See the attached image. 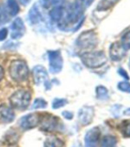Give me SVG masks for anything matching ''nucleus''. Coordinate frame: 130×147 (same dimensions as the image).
Listing matches in <instances>:
<instances>
[{
    "label": "nucleus",
    "instance_id": "f257e3e1",
    "mask_svg": "<svg viewBox=\"0 0 130 147\" xmlns=\"http://www.w3.org/2000/svg\"><path fill=\"white\" fill-rule=\"evenodd\" d=\"M10 77L16 82H23L28 79L29 69L25 61L18 59L12 61L9 66Z\"/></svg>",
    "mask_w": 130,
    "mask_h": 147
},
{
    "label": "nucleus",
    "instance_id": "f03ea898",
    "mask_svg": "<svg viewBox=\"0 0 130 147\" xmlns=\"http://www.w3.org/2000/svg\"><path fill=\"white\" fill-rule=\"evenodd\" d=\"M80 57L83 64L91 69L99 68L107 62V57L103 51L84 52Z\"/></svg>",
    "mask_w": 130,
    "mask_h": 147
},
{
    "label": "nucleus",
    "instance_id": "7ed1b4c3",
    "mask_svg": "<svg viewBox=\"0 0 130 147\" xmlns=\"http://www.w3.org/2000/svg\"><path fill=\"white\" fill-rule=\"evenodd\" d=\"M31 100V94L27 90H19L10 97L11 106L15 109L25 110L28 109Z\"/></svg>",
    "mask_w": 130,
    "mask_h": 147
},
{
    "label": "nucleus",
    "instance_id": "20e7f679",
    "mask_svg": "<svg viewBox=\"0 0 130 147\" xmlns=\"http://www.w3.org/2000/svg\"><path fill=\"white\" fill-rule=\"evenodd\" d=\"M76 44L82 49H92L97 44V34L93 31H85L80 34L76 40Z\"/></svg>",
    "mask_w": 130,
    "mask_h": 147
},
{
    "label": "nucleus",
    "instance_id": "39448f33",
    "mask_svg": "<svg viewBox=\"0 0 130 147\" xmlns=\"http://www.w3.org/2000/svg\"><path fill=\"white\" fill-rule=\"evenodd\" d=\"M49 66L51 73H59L63 67V59L59 50H50L48 52Z\"/></svg>",
    "mask_w": 130,
    "mask_h": 147
},
{
    "label": "nucleus",
    "instance_id": "423d86ee",
    "mask_svg": "<svg viewBox=\"0 0 130 147\" xmlns=\"http://www.w3.org/2000/svg\"><path fill=\"white\" fill-rule=\"evenodd\" d=\"M59 119L50 114L45 113L44 115H40V126L41 129L44 131H53L55 130L58 126H59Z\"/></svg>",
    "mask_w": 130,
    "mask_h": 147
},
{
    "label": "nucleus",
    "instance_id": "0eeeda50",
    "mask_svg": "<svg viewBox=\"0 0 130 147\" xmlns=\"http://www.w3.org/2000/svg\"><path fill=\"white\" fill-rule=\"evenodd\" d=\"M83 14V7L79 2H75L71 5L67 11V23H77L82 19Z\"/></svg>",
    "mask_w": 130,
    "mask_h": 147
},
{
    "label": "nucleus",
    "instance_id": "6e6552de",
    "mask_svg": "<svg viewBox=\"0 0 130 147\" xmlns=\"http://www.w3.org/2000/svg\"><path fill=\"white\" fill-rule=\"evenodd\" d=\"M32 73H33V78L35 80V83L36 85H41L44 83L46 89L50 88V81L48 79L49 78L48 73H47L44 67H43L42 65H36L33 68Z\"/></svg>",
    "mask_w": 130,
    "mask_h": 147
},
{
    "label": "nucleus",
    "instance_id": "1a4fd4ad",
    "mask_svg": "<svg viewBox=\"0 0 130 147\" xmlns=\"http://www.w3.org/2000/svg\"><path fill=\"white\" fill-rule=\"evenodd\" d=\"M40 122V115L38 113H32L20 118V126L23 129H29L36 127Z\"/></svg>",
    "mask_w": 130,
    "mask_h": 147
},
{
    "label": "nucleus",
    "instance_id": "9d476101",
    "mask_svg": "<svg viewBox=\"0 0 130 147\" xmlns=\"http://www.w3.org/2000/svg\"><path fill=\"white\" fill-rule=\"evenodd\" d=\"M100 137V130L97 127L90 129L85 135V147H97Z\"/></svg>",
    "mask_w": 130,
    "mask_h": 147
},
{
    "label": "nucleus",
    "instance_id": "9b49d317",
    "mask_svg": "<svg viewBox=\"0 0 130 147\" xmlns=\"http://www.w3.org/2000/svg\"><path fill=\"white\" fill-rule=\"evenodd\" d=\"M94 117V109L92 107H83L78 113V119L82 125H88L92 122Z\"/></svg>",
    "mask_w": 130,
    "mask_h": 147
},
{
    "label": "nucleus",
    "instance_id": "f8f14e48",
    "mask_svg": "<svg viewBox=\"0 0 130 147\" xmlns=\"http://www.w3.org/2000/svg\"><path fill=\"white\" fill-rule=\"evenodd\" d=\"M25 25L23 20L20 18H17L14 20L12 24L11 25V29H12V39H20L22 37L24 32H25Z\"/></svg>",
    "mask_w": 130,
    "mask_h": 147
},
{
    "label": "nucleus",
    "instance_id": "ddd939ff",
    "mask_svg": "<svg viewBox=\"0 0 130 147\" xmlns=\"http://www.w3.org/2000/svg\"><path fill=\"white\" fill-rule=\"evenodd\" d=\"M126 55V50L120 42H114L110 47V57L114 61L121 60Z\"/></svg>",
    "mask_w": 130,
    "mask_h": 147
},
{
    "label": "nucleus",
    "instance_id": "4468645a",
    "mask_svg": "<svg viewBox=\"0 0 130 147\" xmlns=\"http://www.w3.org/2000/svg\"><path fill=\"white\" fill-rule=\"evenodd\" d=\"M14 112L11 107H8L6 105L0 106V122L11 123L14 121Z\"/></svg>",
    "mask_w": 130,
    "mask_h": 147
},
{
    "label": "nucleus",
    "instance_id": "2eb2a0df",
    "mask_svg": "<svg viewBox=\"0 0 130 147\" xmlns=\"http://www.w3.org/2000/svg\"><path fill=\"white\" fill-rule=\"evenodd\" d=\"M29 20L32 25H35L41 20V13L36 5H34L29 11Z\"/></svg>",
    "mask_w": 130,
    "mask_h": 147
},
{
    "label": "nucleus",
    "instance_id": "dca6fc26",
    "mask_svg": "<svg viewBox=\"0 0 130 147\" xmlns=\"http://www.w3.org/2000/svg\"><path fill=\"white\" fill-rule=\"evenodd\" d=\"M64 8L61 6H55L54 8H52L50 12H49V15L50 18L51 19V20L54 21V22H59L61 20V19L63 18L64 15Z\"/></svg>",
    "mask_w": 130,
    "mask_h": 147
},
{
    "label": "nucleus",
    "instance_id": "f3484780",
    "mask_svg": "<svg viewBox=\"0 0 130 147\" xmlns=\"http://www.w3.org/2000/svg\"><path fill=\"white\" fill-rule=\"evenodd\" d=\"M5 8L11 17L16 16L20 11V6L16 0H7Z\"/></svg>",
    "mask_w": 130,
    "mask_h": 147
},
{
    "label": "nucleus",
    "instance_id": "a211bd4d",
    "mask_svg": "<svg viewBox=\"0 0 130 147\" xmlns=\"http://www.w3.org/2000/svg\"><path fill=\"white\" fill-rule=\"evenodd\" d=\"M117 138L114 136L106 135L102 138L100 143V147H116Z\"/></svg>",
    "mask_w": 130,
    "mask_h": 147
},
{
    "label": "nucleus",
    "instance_id": "6ab92c4d",
    "mask_svg": "<svg viewBox=\"0 0 130 147\" xmlns=\"http://www.w3.org/2000/svg\"><path fill=\"white\" fill-rule=\"evenodd\" d=\"M64 142L58 138L57 137H50L48 138L44 144V147H63Z\"/></svg>",
    "mask_w": 130,
    "mask_h": 147
},
{
    "label": "nucleus",
    "instance_id": "aec40b11",
    "mask_svg": "<svg viewBox=\"0 0 130 147\" xmlns=\"http://www.w3.org/2000/svg\"><path fill=\"white\" fill-rule=\"evenodd\" d=\"M96 96L100 100H106L109 99V93L106 87L103 86H98L96 88Z\"/></svg>",
    "mask_w": 130,
    "mask_h": 147
},
{
    "label": "nucleus",
    "instance_id": "412c9836",
    "mask_svg": "<svg viewBox=\"0 0 130 147\" xmlns=\"http://www.w3.org/2000/svg\"><path fill=\"white\" fill-rule=\"evenodd\" d=\"M118 0H101L97 5L98 11H106L112 8Z\"/></svg>",
    "mask_w": 130,
    "mask_h": 147
},
{
    "label": "nucleus",
    "instance_id": "4be33fe9",
    "mask_svg": "<svg viewBox=\"0 0 130 147\" xmlns=\"http://www.w3.org/2000/svg\"><path fill=\"white\" fill-rule=\"evenodd\" d=\"M120 130L126 138H130V120L123 122L120 125Z\"/></svg>",
    "mask_w": 130,
    "mask_h": 147
},
{
    "label": "nucleus",
    "instance_id": "5701e85b",
    "mask_svg": "<svg viewBox=\"0 0 130 147\" xmlns=\"http://www.w3.org/2000/svg\"><path fill=\"white\" fill-rule=\"evenodd\" d=\"M121 46L123 47V49L127 51L128 49H130V31L127 32L121 38V42H120Z\"/></svg>",
    "mask_w": 130,
    "mask_h": 147
},
{
    "label": "nucleus",
    "instance_id": "b1692460",
    "mask_svg": "<svg viewBox=\"0 0 130 147\" xmlns=\"http://www.w3.org/2000/svg\"><path fill=\"white\" fill-rule=\"evenodd\" d=\"M9 13L5 8V6H0V24H5L9 20Z\"/></svg>",
    "mask_w": 130,
    "mask_h": 147
},
{
    "label": "nucleus",
    "instance_id": "393cba45",
    "mask_svg": "<svg viewBox=\"0 0 130 147\" xmlns=\"http://www.w3.org/2000/svg\"><path fill=\"white\" fill-rule=\"evenodd\" d=\"M47 107V102L41 98H37L34 100L33 105L31 107L32 109H44Z\"/></svg>",
    "mask_w": 130,
    "mask_h": 147
},
{
    "label": "nucleus",
    "instance_id": "a878e982",
    "mask_svg": "<svg viewBox=\"0 0 130 147\" xmlns=\"http://www.w3.org/2000/svg\"><path fill=\"white\" fill-rule=\"evenodd\" d=\"M67 104V100L66 99H54V100L52 101V109H58Z\"/></svg>",
    "mask_w": 130,
    "mask_h": 147
},
{
    "label": "nucleus",
    "instance_id": "bb28decb",
    "mask_svg": "<svg viewBox=\"0 0 130 147\" xmlns=\"http://www.w3.org/2000/svg\"><path fill=\"white\" fill-rule=\"evenodd\" d=\"M118 88L121 92H128L130 93V84L127 81H121L118 84Z\"/></svg>",
    "mask_w": 130,
    "mask_h": 147
},
{
    "label": "nucleus",
    "instance_id": "cd10ccee",
    "mask_svg": "<svg viewBox=\"0 0 130 147\" xmlns=\"http://www.w3.org/2000/svg\"><path fill=\"white\" fill-rule=\"evenodd\" d=\"M7 35H8V29L7 28H4L0 29V42L5 41L7 37Z\"/></svg>",
    "mask_w": 130,
    "mask_h": 147
},
{
    "label": "nucleus",
    "instance_id": "c85d7f7f",
    "mask_svg": "<svg viewBox=\"0 0 130 147\" xmlns=\"http://www.w3.org/2000/svg\"><path fill=\"white\" fill-rule=\"evenodd\" d=\"M66 0H50V5L54 6H60Z\"/></svg>",
    "mask_w": 130,
    "mask_h": 147
},
{
    "label": "nucleus",
    "instance_id": "c756f323",
    "mask_svg": "<svg viewBox=\"0 0 130 147\" xmlns=\"http://www.w3.org/2000/svg\"><path fill=\"white\" fill-rule=\"evenodd\" d=\"M62 115H63V116L66 118V119H68V120H71V119H73V117H74V115H73V113L72 112H69V111H64L63 113H62Z\"/></svg>",
    "mask_w": 130,
    "mask_h": 147
},
{
    "label": "nucleus",
    "instance_id": "7c9ffc66",
    "mask_svg": "<svg viewBox=\"0 0 130 147\" xmlns=\"http://www.w3.org/2000/svg\"><path fill=\"white\" fill-rule=\"evenodd\" d=\"M41 5L44 8H49L50 5V0H40Z\"/></svg>",
    "mask_w": 130,
    "mask_h": 147
},
{
    "label": "nucleus",
    "instance_id": "2f4dec72",
    "mask_svg": "<svg viewBox=\"0 0 130 147\" xmlns=\"http://www.w3.org/2000/svg\"><path fill=\"white\" fill-rule=\"evenodd\" d=\"M119 74H120V75H121L123 78H125L127 80H128V79H129V76L127 75V73L126 72V71H125V70H123V69H121V68H120V69H119Z\"/></svg>",
    "mask_w": 130,
    "mask_h": 147
},
{
    "label": "nucleus",
    "instance_id": "473e14b6",
    "mask_svg": "<svg viewBox=\"0 0 130 147\" xmlns=\"http://www.w3.org/2000/svg\"><path fill=\"white\" fill-rule=\"evenodd\" d=\"M4 76H5V71H4V68L2 67L1 65H0V82H1V80L4 78Z\"/></svg>",
    "mask_w": 130,
    "mask_h": 147
},
{
    "label": "nucleus",
    "instance_id": "72a5a7b5",
    "mask_svg": "<svg viewBox=\"0 0 130 147\" xmlns=\"http://www.w3.org/2000/svg\"><path fill=\"white\" fill-rule=\"evenodd\" d=\"M124 114L127 115H130V108H129V109H127L124 111Z\"/></svg>",
    "mask_w": 130,
    "mask_h": 147
},
{
    "label": "nucleus",
    "instance_id": "f704fd0d",
    "mask_svg": "<svg viewBox=\"0 0 130 147\" xmlns=\"http://www.w3.org/2000/svg\"><path fill=\"white\" fill-rule=\"evenodd\" d=\"M129 67H130V59H129Z\"/></svg>",
    "mask_w": 130,
    "mask_h": 147
}]
</instances>
